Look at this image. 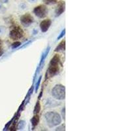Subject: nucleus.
Here are the masks:
<instances>
[{"instance_id": "nucleus-21", "label": "nucleus", "mask_w": 131, "mask_h": 131, "mask_svg": "<svg viewBox=\"0 0 131 131\" xmlns=\"http://www.w3.org/2000/svg\"><path fill=\"white\" fill-rule=\"evenodd\" d=\"M62 117H63V119H65V108H64L63 110H62Z\"/></svg>"}, {"instance_id": "nucleus-25", "label": "nucleus", "mask_w": 131, "mask_h": 131, "mask_svg": "<svg viewBox=\"0 0 131 131\" xmlns=\"http://www.w3.org/2000/svg\"><path fill=\"white\" fill-rule=\"evenodd\" d=\"M1 44H2V41L0 40V45H1Z\"/></svg>"}, {"instance_id": "nucleus-4", "label": "nucleus", "mask_w": 131, "mask_h": 131, "mask_svg": "<svg viewBox=\"0 0 131 131\" xmlns=\"http://www.w3.org/2000/svg\"><path fill=\"white\" fill-rule=\"evenodd\" d=\"M34 13L35 15L40 18H45L48 14V9L44 5H40L36 7L34 9Z\"/></svg>"}, {"instance_id": "nucleus-19", "label": "nucleus", "mask_w": 131, "mask_h": 131, "mask_svg": "<svg viewBox=\"0 0 131 131\" xmlns=\"http://www.w3.org/2000/svg\"><path fill=\"white\" fill-rule=\"evenodd\" d=\"M20 7H21V9H24L27 7V5H26V4H25L24 2H22L20 4Z\"/></svg>"}, {"instance_id": "nucleus-1", "label": "nucleus", "mask_w": 131, "mask_h": 131, "mask_svg": "<svg viewBox=\"0 0 131 131\" xmlns=\"http://www.w3.org/2000/svg\"><path fill=\"white\" fill-rule=\"evenodd\" d=\"M45 118L47 124L50 127L58 126L62 122L60 116L54 112H50L45 114Z\"/></svg>"}, {"instance_id": "nucleus-13", "label": "nucleus", "mask_w": 131, "mask_h": 131, "mask_svg": "<svg viewBox=\"0 0 131 131\" xmlns=\"http://www.w3.org/2000/svg\"><path fill=\"white\" fill-rule=\"evenodd\" d=\"M25 124H26V123H25V121H20V122H19L18 124L17 128L18 130L24 129V127H25Z\"/></svg>"}, {"instance_id": "nucleus-10", "label": "nucleus", "mask_w": 131, "mask_h": 131, "mask_svg": "<svg viewBox=\"0 0 131 131\" xmlns=\"http://www.w3.org/2000/svg\"><path fill=\"white\" fill-rule=\"evenodd\" d=\"M39 122H40V117L38 114H36L31 119V122L33 127H36L38 124Z\"/></svg>"}, {"instance_id": "nucleus-5", "label": "nucleus", "mask_w": 131, "mask_h": 131, "mask_svg": "<svg viewBox=\"0 0 131 131\" xmlns=\"http://www.w3.org/2000/svg\"><path fill=\"white\" fill-rule=\"evenodd\" d=\"M34 17L29 13H26L20 17V22L24 27H28L34 22Z\"/></svg>"}, {"instance_id": "nucleus-12", "label": "nucleus", "mask_w": 131, "mask_h": 131, "mask_svg": "<svg viewBox=\"0 0 131 131\" xmlns=\"http://www.w3.org/2000/svg\"><path fill=\"white\" fill-rule=\"evenodd\" d=\"M43 3H45L46 5H54L57 3V0H43Z\"/></svg>"}, {"instance_id": "nucleus-3", "label": "nucleus", "mask_w": 131, "mask_h": 131, "mask_svg": "<svg viewBox=\"0 0 131 131\" xmlns=\"http://www.w3.org/2000/svg\"><path fill=\"white\" fill-rule=\"evenodd\" d=\"M52 96L56 100H63L66 97L65 86L62 84H56L54 86L51 91Z\"/></svg>"}, {"instance_id": "nucleus-2", "label": "nucleus", "mask_w": 131, "mask_h": 131, "mask_svg": "<svg viewBox=\"0 0 131 131\" xmlns=\"http://www.w3.org/2000/svg\"><path fill=\"white\" fill-rule=\"evenodd\" d=\"M60 61V57L58 54H55L50 60L48 69V75L50 78L54 77L58 72Z\"/></svg>"}, {"instance_id": "nucleus-7", "label": "nucleus", "mask_w": 131, "mask_h": 131, "mask_svg": "<svg viewBox=\"0 0 131 131\" xmlns=\"http://www.w3.org/2000/svg\"><path fill=\"white\" fill-rule=\"evenodd\" d=\"M50 25H51V20L50 19H45L43 20L42 22L40 23V28L42 32H46L50 28Z\"/></svg>"}, {"instance_id": "nucleus-15", "label": "nucleus", "mask_w": 131, "mask_h": 131, "mask_svg": "<svg viewBox=\"0 0 131 131\" xmlns=\"http://www.w3.org/2000/svg\"><path fill=\"white\" fill-rule=\"evenodd\" d=\"M21 45V43L20 42H14L13 44L12 45V48H17V47H18L20 45Z\"/></svg>"}, {"instance_id": "nucleus-14", "label": "nucleus", "mask_w": 131, "mask_h": 131, "mask_svg": "<svg viewBox=\"0 0 131 131\" xmlns=\"http://www.w3.org/2000/svg\"><path fill=\"white\" fill-rule=\"evenodd\" d=\"M42 76H40V78L38 79V81H37V83L36 84V92L38 91V88H39V86H40V83H41V81H42Z\"/></svg>"}, {"instance_id": "nucleus-20", "label": "nucleus", "mask_w": 131, "mask_h": 131, "mask_svg": "<svg viewBox=\"0 0 131 131\" xmlns=\"http://www.w3.org/2000/svg\"><path fill=\"white\" fill-rule=\"evenodd\" d=\"M9 2V0H0V3L2 4H7Z\"/></svg>"}, {"instance_id": "nucleus-17", "label": "nucleus", "mask_w": 131, "mask_h": 131, "mask_svg": "<svg viewBox=\"0 0 131 131\" xmlns=\"http://www.w3.org/2000/svg\"><path fill=\"white\" fill-rule=\"evenodd\" d=\"M65 33H66V30L64 29L62 31V32L60 33V34L59 35V36L57 38V40H59L60 39L63 38V36H64V35H65Z\"/></svg>"}, {"instance_id": "nucleus-9", "label": "nucleus", "mask_w": 131, "mask_h": 131, "mask_svg": "<svg viewBox=\"0 0 131 131\" xmlns=\"http://www.w3.org/2000/svg\"><path fill=\"white\" fill-rule=\"evenodd\" d=\"M66 49V42L65 40H63L60 43H59V45L56 47L54 49L55 52H63Z\"/></svg>"}, {"instance_id": "nucleus-16", "label": "nucleus", "mask_w": 131, "mask_h": 131, "mask_svg": "<svg viewBox=\"0 0 131 131\" xmlns=\"http://www.w3.org/2000/svg\"><path fill=\"white\" fill-rule=\"evenodd\" d=\"M5 10H6L5 7L3 5V4L0 3V12L1 13H4L5 12Z\"/></svg>"}, {"instance_id": "nucleus-23", "label": "nucleus", "mask_w": 131, "mask_h": 131, "mask_svg": "<svg viewBox=\"0 0 131 131\" xmlns=\"http://www.w3.org/2000/svg\"><path fill=\"white\" fill-rule=\"evenodd\" d=\"M3 54H4V51H3L2 48H0V56H2L3 55Z\"/></svg>"}, {"instance_id": "nucleus-22", "label": "nucleus", "mask_w": 131, "mask_h": 131, "mask_svg": "<svg viewBox=\"0 0 131 131\" xmlns=\"http://www.w3.org/2000/svg\"><path fill=\"white\" fill-rule=\"evenodd\" d=\"M30 3H32V4H35L38 2V0H28Z\"/></svg>"}, {"instance_id": "nucleus-24", "label": "nucleus", "mask_w": 131, "mask_h": 131, "mask_svg": "<svg viewBox=\"0 0 131 131\" xmlns=\"http://www.w3.org/2000/svg\"><path fill=\"white\" fill-rule=\"evenodd\" d=\"M42 95H43V90H42V91H41V92H40V95H39V99H40V98H42Z\"/></svg>"}, {"instance_id": "nucleus-11", "label": "nucleus", "mask_w": 131, "mask_h": 131, "mask_svg": "<svg viewBox=\"0 0 131 131\" xmlns=\"http://www.w3.org/2000/svg\"><path fill=\"white\" fill-rule=\"evenodd\" d=\"M40 110H41V104H40V102L38 101V102H37L36 106H35L34 110V114H38V113L40 112Z\"/></svg>"}, {"instance_id": "nucleus-18", "label": "nucleus", "mask_w": 131, "mask_h": 131, "mask_svg": "<svg viewBox=\"0 0 131 131\" xmlns=\"http://www.w3.org/2000/svg\"><path fill=\"white\" fill-rule=\"evenodd\" d=\"M6 29L4 26H0V35H3L5 34Z\"/></svg>"}, {"instance_id": "nucleus-6", "label": "nucleus", "mask_w": 131, "mask_h": 131, "mask_svg": "<svg viewBox=\"0 0 131 131\" xmlns=\"http://www.w3.org/2000/svg\"><path fill=\"white\" fill-rule=\"evenodd\" d=\"M23 34H24V33H23L22 30L19 27H16V28H14V29H12L10 32L9 36L13 40H16L22 38Z\"/></svg>"}, {"instance_id": "nucleus-8", "label": "nucleus", "mask_w": 131, "mask_h": 131, "mask_svg": "<svg viewBox=\"0 0 131 131\" xmlns=\"http://www.w3.org/2000/svg\"><path fill=\"white\" fill-rule=\"evenodd\" d=\"M65 10V2H60L58 3L57 7L55 9V15L56 16H59L63 13Z\"/></svg>"}]
</instances>
